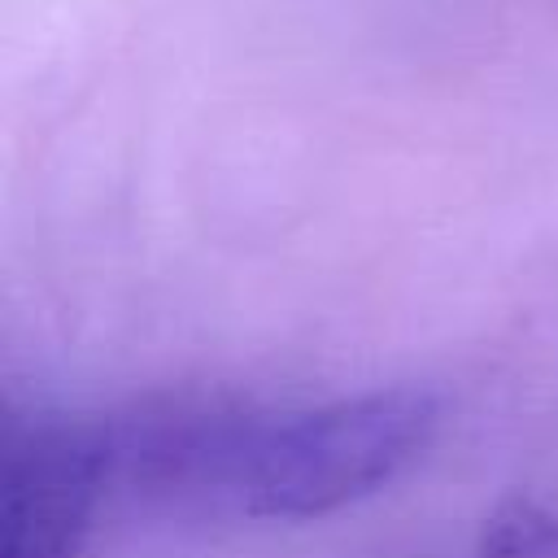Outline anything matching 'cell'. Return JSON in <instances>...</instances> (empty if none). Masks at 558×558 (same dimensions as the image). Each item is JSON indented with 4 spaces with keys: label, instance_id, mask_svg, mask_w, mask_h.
I'll return each instance as SVG.
<instances>
[{
    "label": "cell",
    "instance_id": "obj_1",
    "mask_svg": "<svg viewBox=\"0 0 558 558\" xmlns=\"http://www.w3.org/2000/svg\"><path fill=\"white\" fill-rule=\"evenodd\" d=\"M436 423L440 397L401 384L270 423L183 432L157 458L183 480L214 484L253 519H318L401 475Z\"/></svg>",
    "mask_w": 558,
    "mask_h": 558
},
{
    "label": "cell",
    "instance_id": "obj_2",
    "mask_svg": "<svg viewBox=\"0 0 558 558\" xmlns=\"http://www.w3.org/2000/svg\"><path fill=\"white\" fill-rule=\"evenodd\" d=\"M113 445L74 418L4 427L0 558H78L105 493Z\"/></svg>",
    "mask_w": 558,
    "mask_h": 558
},
{
    "label": "cell",
    "instance_id": "obj_3",
    "mask_svg": "<svg viewBox=\"0 0 558 558\" xmlns=\"http://www.w3.org/2000/svg\"><path fill=\"white\" fill-rule=\"evenodd\" d=\"M480 558H558V519L527 497H510L484 519Z\"/></svg>",
    "mask_w": 558,
    "mask_h": 558
}]
</instances>
